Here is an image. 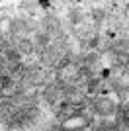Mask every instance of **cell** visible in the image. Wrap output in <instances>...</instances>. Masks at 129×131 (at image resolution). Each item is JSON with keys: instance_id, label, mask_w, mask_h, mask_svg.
<instances>
[{"instance_id": "obj_1", "label": "cell", "mask_w": 129, "mask_h": 131, "mask_svg": "<svg viewBox=\"0 0 129 131\" xmlns=\"http://www.w3.org/2000/svg\"><path fill=\"white\" fill-rule=\"evenodd\" d=\"M94 112L106 119V117H110V115H113L117 112V106H115V102H113L112 98H100L96 104H94Z\"/></svg>"}, {"instance_id": "obj_2", "label": "cell", "mask_w": 129, "mask_h": 131, "mask_svg": "<svg viewBox=\"0 0 129 131\" xmlns=\"http://www.w3.org/2000/svg\"><path fill=\"white\" fill-rule=\"evenodd\" d=\"M117 123H113V121H107V119H102L100 123L96 125V131H117Z\"/></svg>"}]
</instances>
